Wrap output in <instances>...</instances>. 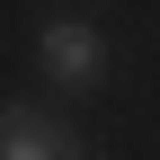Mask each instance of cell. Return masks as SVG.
Listing matches in <instances>:
<instances>
[{
  "label": "cell",
  "instance_id": "cell-1",
  "mask_svg": "<svg viewBox=\"0 0 160 160\" xmlns=\"http://www.w3.org/2000/svg\"><path fill=\"white\" fill-rule=\"evenodd\" d=\"M36 53H45L53 89H98V80H107V36H98L89 18H45Z\"/></svg>",
  "mask_w": 160,
  "mask_h": 160
},
{
  "label": "cell",
  "instance_id": "cell-2",
  "mask_svg": "<svg viewBox=\"0 0 160 160\" xmlns=\"http://www.w3.org/2000/svg\"><path fill=\"white\" fill-rule=\"evenodd\" d=\"M80 151V125L53 107H36V98H9L0 107V160H62Z\"/></svg>",
  "mask_w": 160,
  "mask_h": 160
}]
</instances>
